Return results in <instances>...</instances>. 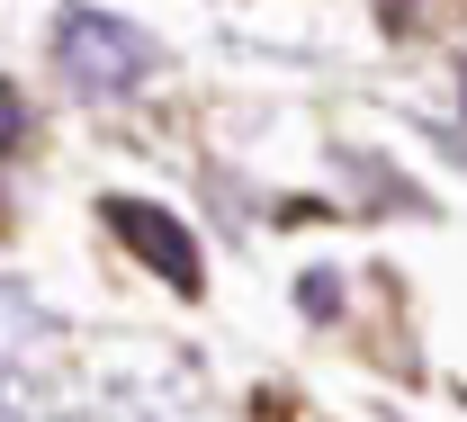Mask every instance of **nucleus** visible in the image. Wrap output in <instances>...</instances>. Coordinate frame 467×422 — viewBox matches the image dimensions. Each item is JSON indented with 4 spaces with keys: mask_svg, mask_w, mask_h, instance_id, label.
I'll return each instance as SVG.
<instances>
[{
    "mask_svg": "<svg viewBox=\"0 0 467 422\" xmlns=\"http://www.w3.org/2000/svg\"><path fill=\"white\" fill-rule=\"evenodd\" d=\"M109 225H117V242H135L162 279H171L180 297L198 288V242H189V225H171V216H153L144 198H109Z\"/></svg>",
    "mask_w": 467,
    "mask_h": 422,
    "instance_id": "f257e3e1",
    "label": "nucleus"
},
{
    "mask_svg": "<svg viewBox=\"0 0 467 422\" xmlns=\"http://www.w3.org/2000/svg\"><path fill=\"white\" fill-rule=\"evenodd\" d=\"M63 55H72L81 81H109V90L135 81V36H117V27H99V18H72V27H63Z\"/></svg>",
    "mask_w": 467,
    "mask_h": 422,
    "instance_id": "f03ea898",
    "label": "nucleus"
}]
</instances>
